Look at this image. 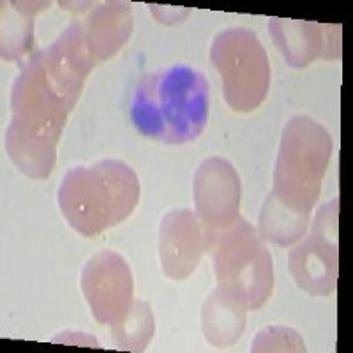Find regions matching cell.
Wrapping results in <instances>:
<instances>
[{"mask_svg": "<svg viewBox=\"0 0 353 353\" xmlns=\"http://www.w3.org/2000/svg\"><path fill=\"white\" fill-rule=\"evenodd\" d=\"M44 72L41 50L23 65L11 88V124L6 129V152L18 170L46 179L57 159V141L72 110Z\"/></svg>", "mask_w": 353, "mask_h": 353, "instance_id": "6da1fadb", "label": "cell"}, {"mask_svg": "<svg viewBox=\"0 0 353 353\" xmlns=\"http://www.w3.org/2000/svg\"><path fill=\"white\" fill-rule=\"evenodd\" d=\"M207 119L209 81L185 64L145 74L129 101V121L134 129L141 137L166 145L196 140Z\"/></svg>", "mask_w": 353, "mask_h": 353, "instance_id": "7a4b0ae2", "label": "cell"}, {"mask_svg": "<svg viewBox=\"0 0 353 353\" xmlns=\"http://www.w3.org/2000/svg\"><path fill=\"white\" fill-rule=\"evenodd\" d=\"M140 200L138 175L124 161L72 166L61 179L57 201L68 225L94 237L128 219Z\"/></svg>", "mask_w": 353, "mask_h": 353, "instance_id": "3957f363", "label": "cell"}, {"mask_svg": "<svg viewBox=\"0 0 353 353\" xmlns=\"http://www.w3.org/2000/svg\"><path fill=\"white\" fill-rule=\"evenodd\" d=\"M332 149V138L320 122L307 115L288 119L283 128L269 196L293 217L309 221L320 198Z\"/></svg>", "mask_w": 353, "mask_h": 353, "instance_id": "277c9868", "label": "cell"}, {"mask_svg": "<svg viewBox=\"0 0 353 353\" xmlns=\"http://www.w3.org/2000/svg\"><path fill=\"white\" fill-rule=\"evenodd\" d=\"M217 288L245 311L263 307L272 295V256L261 233L241 216L214 233L210 244Z\"/></svg>", "mask_w": 353, "mask_h": 353, "instance_id": "5b68a950", "label": "cell"}, {"mask_svg": "<svg viewBox=\"0 0 353 353\" xmlns=\"http://www.w3.org/2000/svg\"><path fill=\"white\" fill-rule=\"evenodd\" d=\"M210 62L233 112L249 113L263 103L270 88V62L256 32L242 27L217 32L210 44Z\"/></svg>", "mask_w": 353, "mask_h": 353, "instance_id": "8992f818", "label": "cell"}, {"mask_svg": "<svg viewBox=\"0 0 353 353\" xmlns=\"http://www.w3.org/2000/svg\"><path fill=\"white\" fill-rule=\"evenodd\" d=\"M337 203L334 198L318 209L311 232L290 251L288 269L302 292L325 297L337 283Z\"/></svg>", "mask_w": 353, "mask_h": 353, "instance_id": "52a82bcc", "label": "cell"}, {"mask_svg": "<svg viewBox=\"0 0 353 353\" xmlns=\"http://www.w3.org/2000/svg\"><path fill=\"white\" fill-rule=\"evenodd\" d=\"M81 290L94 318L103 325H119L132 305V276L115 251H99L81 270Z\"/></svg>", "mask_w": 353, "mask_h": 353, "instance_id": "ba28073f", "label": "cell"}, {"mask_svg": "<svg viewBox=\"0 0 353 353\" xmlns=\"http://www.w3.org/2000/svg\"><path fill=\"white\" fill-rule=\"evenodd\" d=\"M214 230L205 226L188 209L170 210L159 223L161 269L170 279H185L193 274L203 253L210 249Z\"/></svg>", "mask_w": 353, "mask_h": 353, "instance_id": "9c48e42d", "label": "cell"}, {"mask_svg": "<svg viewBox=\"0 0 353 353\" xmlns=\"http://www.w3.org/2000/svg\"><path fill=\"white\" fill-rule=\"evenodd\" d=\"M194 214L205 226L217 232L239 217L241 179L232 163L223 157H207L193 176Z\"/></svg>", "mask_w": 353, "mask_h": 353, "instance_id": "30bf717a", "label": "cell"}, {"mask_svg": "<svg viewBox=\"0 0 353 353\" xmlns=\"http://www.w3.org/2000/svg\"><path fill=\"white\" fill-rule=\"evenodd\" d=\"M80 27L94 61L99 64L128 41L132 30L131 6L128 2H103Z\"/></svg>", "mask_w": 353, "mask_h": 353, "instance_id": "8fae6325", "label": "cell"}, {"mask_svg": "<svg viewBox=\"0 0 353 353\" xmlns=\"http://www.w3.org/2000/svg\"><path fill=\"white\" fill-rule=\"evenodd\" d=\"M327 25L313 21L270 20V34L274 44L281 50L286 62L292 68H305L316 59H334L330 44H327L329 34H321Z\"/></svg>", "mask_w": 353, "mask_h": 353, "instance_id": "7c38bea8", "label": "cell"}, {"mask_svg": "<svg viewBox=\"0 0 353 353\" xmlns=\"http://www.w3.org/2000/svg\"><path fill=\"white\" fill-rule=\"evenodd\" d=\"M201 327L210 345L226 348L244 332L245 309L219 288L212 290L201 309Z\"/></svg>", "mask_w": 353, "mask_h": 353, "instance_id": "4fadbf2b", "label": "cell"}, {"mask_svg": "<svg viewBox=\"0 0 353 353\" xmlns=\"http://www.w3.org/2000/svg\"><path fill=\"white\" fill-rule=\"evenodd\" d=\"M154 334V320L152 311L147 302L134 301L128 316L112 327V337L117 348L131 350V352H140L149 345Z\"/></svg>", "mask_w": 353, "mask_h": 353, "instance_id": "5bb4252c", "label": "cell"}, {"mask_svg": "<svg viewBox=\"0 0 353 353\" xmlns=\"http://www.w3.org/2000/svg\"><path fill=\"white\" fill-rule=\"evenodd\" d=\"M251 352H305V345L293 329L265 327L254 337Z\"/></svg>", "mask_w": 353, "mask_h": 353, "instance_id": "9a60e30c", "label": "cell"}]
</instances>
